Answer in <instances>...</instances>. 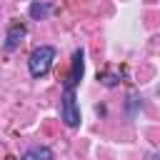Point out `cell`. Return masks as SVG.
<instances>
[{
  "instance_id": "obj_5",
  "label": "cell",
  "mask_w": 160,
  "mask_h": 160,
  "mask_svg": "<svg viewBox=\"0 0 160 160\" xmlns=\"http://www.w3.org/2000/svg\"><path fill=\"white\" fill-rule=\"evenodd\" d=\"M20 160H52V150L45 148V145H35V148L25 150Z\"/></svg>"
},
{
  "instance_id": "obj_2",
  "label": "cell",
  "mask_w": 160,
  "mask_h": 160,
  "mask_svg": "<svg viewBox=\"0 0 160 160\" xmlns=\"http://www.w3.org/2000/svg\"><path fill=\"white\" fill-rule=\"evenodd\" d=\"M60 115H62V122L68 128H78L80 125V108H78V98H75V88H68L62 90V102H60Z\"/></svg>"
},
{
  "instance_id": "obj_1",
  "label": "cell",
  "mask_w": 160,
  "mask_h": 160,
  "mask_svg": "<svg viewBox=\"0 0 160 160\" xmlns=\"http://www.w3.org/2000/svg\"><path fill=\"white\" fill-rule=\"evenodd\" d=\"M52 60H55V48L52 45H40L30 52L28 58V68H30V75L32 78H42L48 75V70L52 68Z\"/></svg>"
},
{
  "instance_id": "obj_3",
  "label": "cell",
  "mask_w": 160,
  "mask_h": 160,
  "mask_svg": "<svg viewBox=\"0 0 160 160\" xmlns=\"http://www.w3.org/2000/svg\"><path fill=\"white\" fill-rule=\"evenodd\" d=\"M82 70H85V50L78 48L72 52V68H70V75H68L65 85L68 88H78V82L82 80Z\"/></svg>"
},
{
  "instance_id": "obj_6",
  "label": "cell",
  "mask_w": 160,
  "mask_h": 160,
  "mask_svg": "<svg viewBox=\"0 0 160 160\" xmlns=\"http://www.w3.org/2000/svg\"><path fill=\"white\" fill-rule=\"evenodd\" d=\"M48 12H50V5H45V2H32L30 5V18H35V20H45Z\"/></svg>"
},
{
  "instance_id": "obj_4",
  "label": "cell",
  "mask_w": 160,
  "mask_h": 160,
  "mask_svg": "<svg viewBox=\"0 0 160 160\" xmlns=\"http://www.w3.org/2000/svg\"><path fill=\"white\" fill-rule=\"evenodd\" d=\"M28 35V28L22 25V22H12L10 28H8V35H5V50H15L20 42H22V38Z\"/></svg>"
}]
</instances>
